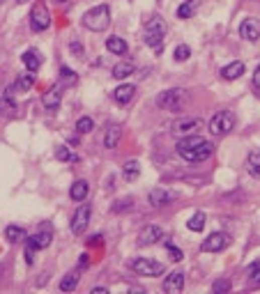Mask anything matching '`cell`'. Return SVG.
I'll return each instance as SVG.
<instances>
[{
  "instance_id": "cell-1",
  "label": "cell",
  "mask_w": 260,
  "mask_h": 294,
  "mask_svg": "<svg viewBox=\"0 0 260 294\" xmlns=\"http://www.w3.org/2000/svg\"><path fill=\"white\" fill-rule=\"evenodd\" d=\"M81 21L88 30H93V33H104V30L111 26V7L109 5L93 7V10H88L85 14H83Z\"/></svg>"
},
{
  "instance_id": "cell-2",
  "label": "cell",
  "mask_w": 260,
  "mask_h": 294,
  "mask_svg": "<svg viewBox=\"0 0 260 294\" xmlns=\"http://www.w3.org/2000/svg\"><path fill=\"white\" fill-rule=\"evenodd\" d=\"M157 106L161 110H168V113H180L187 106V90H182V87L163 90L157 97Z\"/></svg>"
},
{
  "instance_id": "cell-3",
  "label": "cell",
  "mask_w": 260,
  "mask_h": 294,
  "mask_svg": "<svg viewBox=\"0 0 260 294\" xmlns=\"http://www.w3.org/2000/svg\"><path fill=\"white\" fill-rule=\"evenodd\" d=\"M168 33V26L161 17H152L145 21V44L152 49H161V42Z\"/></svg>"
},
{
  "instance_id": "cell-4",
  "label": "cell",
  "mask_w": 260,
  "mask_h": 294,
  "mask_svg": "<svg viewBox=\"0 0 260 294\" xmlns=\"http://www.w3.org/2000/svg\"><path fill=\"white\" fill-rule=\"evenodd\" d=\"M51 26V12L46 7L44 0H37L30 10V28H33L35 33H44L46 28Z\"/></svg>"
},
{
  "instance_id": "cell-5",
  "label": "cell",
  "mask_w": 260,
  "mask_h": 294,
  "mask_svg": "<svg viewBox=\"0 0 260 294\" xmlns=\"http://www.w3.org/2000/svg\"><path fill=\"white\" fill-rule=\"evenodd\" d=\"M235 126V115L230 110H219L210 120V133L212 136H223Z\"/></svg>"
},
{
  "instance_id": "cell-6",
  "label": "cell",
  "mask_w": 260,
  "mask_h": 294,
  "mask_svg": "<svg viewBox=\"0 0 260 294\" xmlns=\"http://www.w3.org/2000/svg\"><path fill=\"white\" fill-rule=\"evenodd\" d=\"M131 269H134V273H138V276H161L163 273V264L161 262H154L150 260V257H136V260H131L129 264Z\"/></svg>"
},
{
  "instance_id": "cell-7",
  "label": "cell",
  "mask_w": 260,
  "mask_h": 294,
  "mask_svg": "<svg viewBox=\"0 0 260 294\" xmlns=\"http://www.w3.org/2000/svg\"><path fill=\"white\" fill-rule=\"evenodd\" d=\"M212 152H214V145L205 140V142H201L198 147H194V150L182 152L180 157L185 159V161H189V164H201V161H207V159L212 157Z\"/></svg>"
},
{
  "instance_id": "cell-8",
  "label": "cell",
  "mask_w": 260,
  "mask_h": 294,
  "mask_svg": "<svg viewBox=\"0 0 260 294\" xmlns=\"http://www.w3.org/2000/svg\"><path fill=\"white\" fill-rule=\"evenodd\" d=\"M228 244H230V237H228L226 232H212L210 237L203 241L201 251L203 253H219V251H223Z\"/></svg>"
},
{
  "instance_id": "cell-9",
  "label": "cell",
  "mask_w": 260,
  "mask_h": 294,
  "mask_svg": "<svg viewBox=\"0 0 260 294\" xmlns=\"http://www.w3.org/2000/svg\"><path fill=\"white\" fill-rule=\"evenodd\" d=\"M90 214H93L90 205H81V207L76 209V214L71 216V232H74V234H83V232H85L88 223H90Z\"/></svg>"
},
{
  "instance_id": "cell-10",
  "label": "cell",
  "mask_w": 260,
  "mask_h": 294,
  "mask_svg": "<svg viewBox=\"0 0 260 294\" xmlns=\"http://www.w3.org/2000/svg\"><path fill=\"white\" fill-rule=\"evenodd\" d=\"M161 237H163V234H161V228H159V225H145V228L138 232L136 244H138V246H152V244H157Z\"/></svg>"
},
{
  "instance_id": "cell-11",
  "label": "cell",
  "mask_w": 260,
  "mask_h": 294,
  "mask_svg": "<svg viewBox=\"0 0 260 294\" xmlns=\"http://www.w3.org/2000/svg\"><path fill=\"white\" fill-rule=\"evenodd\" d=\"M60 101H62V85H60V83H55V85H51L49 90L44 92L42 104H44V108L55 110L60 106Z\"/></svg>"
},
{
  "instance_id": "cell-12",
  "label": "cell",
  "mask_w": 260,
  "mask_h": 294,
  "mask_svg": "<svg viewBox=\"0 0 260 294\" xmlns=\"http://www.w3.org/2000/svg\"><path fill=\"white\" fill-rule=\"evenodd\" d=\"M239 35H242L246 42H258L260 39V21L258 19H244L242 26H239Z\"/></svg>"
},
{
  "instance_id": "cell-13",
  "label": "cell",
  "mask_w": 260,
  "mask_h": 294,
  "mask_svg": "<svg viewBox=\"0 0 260 294\" xmlns=\"http://www.w3.org/2000/svg\"><path fill=\"white\" fill-rule=\"evenodd\" d=\"M163 292L166 294H180L182 289H185V273L182 271H173L170 276H166V280H163Z\"/></svg>"
},
{
  "instance_id": "cell-14",
  "label": "cell",
  "mask_w": 260,
  "mask_h": 294,
  "mask_svg": "<svg viewBox=\"0 0 260 294\" xmlns=\"http://www.w3.org/2000/svg\"><path fill=\"white\" fill-rule=\"evenodd\" d=\"M51 239H53V234H51L49 230H44V232L33 234V237L28 239L26 246H30V248H35V251H42V248H46V246L51 244Z\"/></svg>"
},
{
  "instance_id": "cell-15",
  "label": "cell",
  "mask_w": 260,
  "mask_h": 294,
  "mask_svg": "<svg viewBox=\"0 0 260 294\" xmlns=\"http://www.w3.org/2000/svg\"><path fill=\"white\" fill-rule=\"evenodd\" d=\"M88 191H90V186H88L85 180H76L74 184H71V189H69V198L74 202H83L88 198Z\"/></svg>"
},
{
  "instance_id": "cell-16",
  "label": "cell",
  "mask_w": 260,
  "mask_h": 294,
  "mask_svg": "<svg viewBox=\"0 0 260 294\" xmlns=\"http://www.w3.org/2000/svg\"><path fill=\"white\" fill-rule=\"evenodd\" d=\"M134 94H136V87L134 85H120V87H115L113 99L118 101L120 106H127L131 99H134Z\"/></svg>"
},
{
  "instance_id": "cell-17",
  "label": "cell",
  "mask_w": 260,
  "mask_h": 294,
  "mask_svg": "<svg viewBox=\"0 0 260 294\" xmlns=\"http://www.w3.org/2000/svg\"><path fill=\"white\" fill-rule=\"evenodd\" d=\"M21 60H23V65H26L28 71H37L39 65H42V58H39V53L35 49H28L26 53L21 55Z\"/></svg>"
},
{
  "instance_id": "cell-18",
  "label": "cell",
  "mask_w": 260,
  "mask_h": 294,
  "mask_svg": "<svg viewBox=\"0 0 260 294\" xmlns=\"http://www.w3.org/2000/svg\"><path fill=\"white\" fill-rule=\"evenodd\" d=\"M244 74V62H230V65H226L221 69V76L226 78V81H235V78H239Z\"/></svg>"
},
{
  "instance_id": "cell-19",
  "label": "cell",
  "mask_w": 260,
  "mask_h": 294,
  "mask_svg": "<svg viewBox=\"0 0 260 294\" xmlns=\"http://www.w3.org/2000/svg\"><path fill=\"white\" fill-rule=\"evenodd\" d=\"M106 51L113 55H127V42L122 37H109L106 39Z\"/></svg>"
},
{
  "instance_id": "cell-20",
  "label": "cell",
  "mask_w": 260,
  "mask_h": 294,
  "mask_svg": "<svg viewBox=\"0 0 260 294\" xmlns=\"http://www.w3.org/2000/svg\"><path fill=\"white\" fill-rule=\"evenodd\" d=\"M120 136H122V129H120L118 124L109 126L106 136H104V147H106V150H115V145L120 142Z\"/></svg>"
},
{
  "instance_id": "cell-21",
  "label": "cell",
  "mask_w": 260,
  "mask_h": 294,
  "mask_svg": "<svg viewBox=\"0 0 260 294\" xmlns=\"http://www.w3.org/2000/svg\"><path fill=\"white\" fill-rule=\"evenodd\" d=\"M147 200H150L152 207H163V205H168V202H170V196H168L163 189H152L150 196H147Z\"/></svg>"
},
{
  "instance_id": "cell-22",
  "label": "cell",
  "mask_w": 260,
  "mask_h": 294,
  "mask_svg": "<svg viewBox=\"0 0 260 294\" xmlns=\"http://www.w3.org/2000/svg\"><path fill=\"white\" fill-rule=\"evenodd\" d=\"M196 126H201V120H182L173 126V133L175 136H189V131Z\"/></svg>"
},
{
  "instance_id": "cell-23",
  "label": "cell",
  "mask_w": 260,
  "mask_h": 294,
  "mask_svg": "<svg viewBox=\"0 0 260 294\" xmlns=\"http://www.w3.org/2000/svg\"><path fill=\"white\" fill-rule=\"evenodd\" d=\"M33 85H35V71L21 74V76L17 78V83H14V87H17L19 92H28V90H30Z\"/></svg>"
},
{
  "instance_id": "cell-24",
  "label": "cell",
  "mask_w": 260,
  "mask_h": 294,
  "mask_svg": "<svg viewBox=\"0 0 260 294\" xmlns=\"http://www.w3.org/2000/svg\"><path fill=\"white\" fill-rule=\"evenodd\" d=\"M122 173H125V180L127 182H134L138 175H141V164L136 161V159H131V161H127L125 166H122Z\"/></svg>"
},
{
  "instance_id": "cell-25",
  "label": "cell",
  "mask_w": 260,
  "mask_h": 294,
  "mask_svg": "<svg viewBox=\"0 0 260 294\" xmlns=\"http://www.w3.org/2000/svg\"><path fill=\"white\" fill-rule=\"evenodd\" d=\"M5 237L12 241V244H19V241L28 239V237H26V230L19 228V225H7V228H5Z\"/></svg>"
},
{
  "instance_id": "cell-26",
  "label": "cell",
  "mask_w": 260,
  "mask_h": 294,
  "mask_svg": "<svg viewBox=\"0 0 260 294\" xmlns=\"http://www.w3.org/2000/svg\"><path fill=\"white\" fill-rule=\"evenodd\" d=\"M187 228H189L191 232H203V228H205V214H203V212H196L194 216L187 221Z\"/></svg>"
},
{
  "instance_id": "cell-27",
  "label": "cell",
  "mask_w": 260,
  "mask_h": 294,
  "mask_svg": "<svg viewBox=\"0 0 260 294\" xmlns=\"http://www.w3.org/2000/svg\"><path fill=\"white\" fill-rule=\"evenodd\" d=\"M134 69H136V67H134V62H118V65H115L113 67V76L115 78H127V76H129V74H134Z\"/></svg>"
},
{
  "instance_id": "cell-28",
  "label": "cell",
  "mask_w": 260,
  "mask_h": 294,
  "mask_svg": "<svg viewBox=\"0 0 260 294\" xmlns=\"http://www.w3.org/2000/svg\"><path fill=\"white\" fill-rule=\"evenodd\" d=\"M76 285H78V273L76 271L67 273V276L60 280V289H62V292H74Z\"/></svg>"
},
{
  "instance_id": "cell-29",
  "label": "cell",
  "mask_w": 260,
  "mask_h": 294,
  "mask_svg": "<svg viewBox=\"0 0 260 294\" xmlns=\"http://www.w3.org/2000/svg\"><path fill=\"white\" fill-rule=\"evenodd\" d=\"M246 166H249V173L251 175L260 177V152H258V150H253V152L249 154V159H246Z\"/></svg>"
},
{
  "instance_id": "cell-30",
  "label": "cell",
  "mask_w": 260,
  "mask_h": 294,
  "mask_svg": "<svg viewBox=\"0 0 260 294\" xmlns=\"http://www.w3.org/2000/svg\"><path fill=\"white\" fill-rule=\"evenodd\" d=\"M246 276H249V287H260V262L246 269Z\"/></svg>"
},
{
  "instance_id": "cell-31",
  "label": "cell",
  "mask_w": 260,
  "mask_h": 294,
  "mask_svg": "<svg viewBox=\"0 0 260 294\" xmlns=\"http://www.w3.org/2000/svg\"><path fill=\"white\" fill-rule=\"evenodd\" d=\"M194 12H196V0H187L185 5H180V10H178V17L180 19H189V17H194Z\"/></svg>"
},
{
  "instance_id": "cell-32",
  "label": "cell",
  "mask_w": 260,
  "mask_h": 294,
  "mask_svg": "<svg viewBox=\"0 0 260 294\" xmlns=\"http://www.w3.org/2000/svg\"><path fill=\"white\" fill-rule=\"evenodd\" d=\"M93 129H95L93 117H81V120L76 122V131H78V133H90Z\"/></svg>"
},
{
  "instance_id": "cell-33",
  "label": "cell",
  "mask_w": 260,
  "mask_h": 294,
  "mask_svg": "<svg viewBox=\"0 0 260 294\" xmlns=\"http://www.w3.org/2000/svg\"><path fill=\"white\" fill-rule=\"evenodd\" d=\"M175 60L178 62H185V60H189V55H191V49L187 46V44H180L178 49H175Z\"/></svg>"
},
{
  "instance_id": "cell-34",
  "label": "cell",
  "mask_w": 260,
  "mask_h": 294,
  "mask_svg": "<svg viewBox=\"0 0 260 294\" xmlns=\"http://www.w3.org/2000/svg\"><path fill=\"white\" fill-rule=\"evenodd\" d=\"M55 157H58L60 161H78V157H74V154H71L65 145H60L58 150H55Z\"/></svg>"
},
{
  "instance_id": "cell-35",
  "label": "cell",
  "mask_w": 260,
  "mask_h": 294,
  "mask_svg": "<svg viewBox=\"0 0 260 294\" xmlns=\"http://www.w3.org/2000/svg\"><path fill=\"white\" fill-rule=\"evenodd\" d=\"M230 287H233V285H230V280H226V278H219L217 283L212 285V292H214V294H221V292H228Z\"/></svg>"
},
{
  "instance_id": "cell-36",
  "label": "cell",
  "mask_w": 260,
  "mask_h": 294,
  "mask_svg": "<svg viewBox=\"0 0 260 294\" xmlns=\"http://www.w3.org/2000/svg\"><path fill=\"white\" fill-rule=\"evenodd\" d=\"M60 78H62V83H67V85H74L76 83V74L71 69H67V67L60 69Z\"/></svg>"
},
{
  "instance_id": "cell-37",
  "label": "cell",
  "mask_w": 260,
  "mask_h": 294,
  "mask_svg": "<svg viewBox=\"0 0 260 294\" xmlns=\"http://www.w3.org/2000/svg\"><path fill=\"white\" fill-rule=\"evenodd\" d=\"M166 251H168V255H170V260H175V262L182 260V251H180V248H175L170 241H166Z\"/></svg>"
},
{
  "instance_id": "cell-38",
  "label": "cell",
  "mask_w": 260,
  "mask_h": 294,
  "mask_svg": "<svg viewBox=\"0 0 260 294\" xmlns=\"http://www.w3.org/2000/svg\"><path fill=\"white\" fill-rule=\"evenodd\" d=\"M131 205H134V202H131L129 198H127V200H122V205H115V207H113V212H125V209H129Z\"/></svg>"
},
{
  "instance_id": "cell-39",
  "label": "cell",
  "mask_w": 260,
  "mask_h": 294,
  "mask_svg": "<svg viewBox=\"0 0 260 294\" xmlns=\"http://www.w3.org/2000/svg\"><path fill=\"white\" fill-rule=\"evenodd\" d=\"M88 244H90V246H99V244H102V234H93V237L88 239Z\"/></svg>"
},
{
  "instance_id": "cell-40",
  "label": "cell",
  "mask_w": 260,
  "mask_h": 294,
  "mask_svg": "<svg viewBox=\"0 0 260 294\" xmlns=\"http://www.w3.org/2000/svg\"><path fill=\"white\" fill-rule=\"evenodd\" d=\"M253 83H255V85H260V65L255 67V74H253Z\"/></svg>"
},
{
  "instance_id": "cell-41",
  "label": "cell",
  "mask_w": 260,
  "mask_h": 294,
  "mask_svg": "<svg viewBox=\"0 0 260 294\" xmlns=\"http://www.w3.org/2000/svg\"><path fill=\"white\" fill-rule=\"evenodd\" d=\"M71 51H74V53H83V46H81V44H71Z\"/></svg>"
},
{
  "instance_id": "cell-42",
  "label": "cell",
  "mask_w": 260,
  "mask_h": 294,
  "mask_svg": "<svg viewBox=\"0 0 260 294\" xmlns=\"http://www.w3.org/2000/svg\"><path fill=\"white\" fill-rule=\"evenodd\" d=\"M106 292H109L106 287H95V289H93V294H106Z\"/></svg>"
},
{
  "instance_id": "cell-43",
  "label": "cell",
  "mask_w": 260,
  "mask_h": 294,
  "mask_svg": "<svg viewBox=\"0 0 260 294\" xmlns=\"http://www.w3.org/2000/svg\"><path fill=\"white\" fill-rule=\"evenodd\" d=\"M88 267V255H81V269Z\"/></svg>"
},
{
  "instance_id": "cell-44",
  "label": "cell",
  "mask_w": 260,
  "mask_h": 294,
  "mask_svg": "<svg viewBox=\"0 0 260 294\" xmlns=\"http://www.w3.org/2000/svg\"><path fill=\"white\" fill-rule=\"evenodd\" d=\"M255 97L260 99V85H255Z\"/></svg>"
},
{
  "instance_id": "cell-45",
  "label": "cell",
  "mask_w": 260,
  "mask_h": 294,
  "mask_svg": "<svg viewBox=\"0 0 260 294\" xmlns=\"http://www.w3.org/2000/svg\"><path fill=\"white\" fill-rule=\"evenodd\" d=\"M55 3H69V0H55Z\"/></svg>"
},
{
  "instance_id": "cell-46",
  "label": "cell",
  "mask_w": 260,
  "mask_h": 294,
  "mask_svg": "<svg viewBox=\"0 0 260 294\" xmlns=\"http://www.w3.org/2000/svg\"><path fill=\"white\" fill-rule=\"evenodd\" d=\"M19 3H28V0H19Z\"/></svg>"
}]
</instances>
